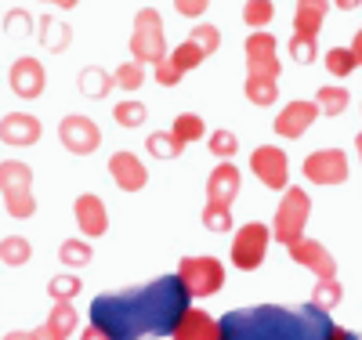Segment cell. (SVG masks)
<instances>
[{
  "instance_id": "4fadbf2b",
  "label": "cell",
  "mask_w": 362,
  "mask_h": 340,
  "mask_svg": "<svg viewBox=\"0 0 362 340\" xmlns=\"http://www.w3.org/2000/svg\"><path fill=\"white\" fill-rule=\"evenodd\" d=\"M73 218H76L83 239H102V235L109 232V210H105L102 196H95V192L76 196V203H73Z\"/></svg>"
},
{
  "instance_id": "ab89813d",
  "label": "cell",
  "mask_w": 362,
  "mask_h": 340,
  "mask_svg": "<svg viewBox=\"0 0 362 340\" xmlns=\"http://www.w3.org/2000/svg\"><path fill=\"white\" fill-rule=\"evenodd\" d=\"M290 54L293 61H300V66H312V61L319 58V37H290Z\"/></svg>"
},
{
  "instance_id": "f1b7e54d",
  "label": "cell",
  "mask_w": 362,
  "mask_h": 340,
  "mask_svg": "<svg viewBox=\"0 0 362 340\" xmlns=\"http://www.w3.org/2000/svg\"><path fill=\"white\" fill-rule=\"evenodd\" d=\"M170 134L181 141V145H189V141H199L206 134V123L196 116V112H177L174 123H170Z\"/></svg>"
},
{
  "instance_id": "ee69618b",
  "label": "cell",
  "mask_w": 362,
  "mask_h": 340,
  "mask_svg": "<svg viewBox=\"0 0 362 340\" xmlns=\"http://www.w3.org/2000/svg\"><path fill=\"white\" fill-rule=\"evenodd\" d=\"M206 8H210V0H174V11L185 18H203Z\"/></svg>"
},
{
  "instance_id": "d4e9b609",
  "label": "cell",
  "mask_w": 362,
  "mask_h": 340,
  "mask_svg": "<svg viewBox=\"0 0 362 340\" xmlns=\"http://www.w3.org/2000/svg\"><path fill=\"white\" fill-rule=\"evenodd\" d=\"M29 257H33V242L25 235H4L0 239V264L22 268V264H29Z\"/></svg>"
},
{
  "instance_id": "9a60e30c",
  "label": "cell",
  "mask_w": 362,
  "mask_h": 340,
  "mask_svg": "<svg viewBox=\"0 0 362 340\" xmlns=\"http://www.w3.org/2000/svg\"><path fill=\"white\" fill-rule=\"evenodd\" d=\"M109 174H112L119 192H141L145 184H148L145 163L134 156V152H127V148H119V152H112V156H109Z\"/></svg>"
},
{
  "instance_id": "7bdbcfd3",
  "label": "cell",
  "mask_w": 362,
  "mask_h": 340,
  "mask_svg": "<svg viewBox=\"0 0 362 340\" xmlns=\"http://www.w3.org/2000/svg\"><path fill=\"white\" fill-rule=\"evenodd\" d=\"M153 76H156V83L174 87V83H181V76H185V73H181L170 58H163V61H156V66H153Z\"/></svg>"
},
{
  "instance_id": "f35d334b",
  "label": "cell",
  "mask_w": 362,
  "mask_h": 340,
  "mask_svg": "<svg viewBox=\"0 0 362 340\" xmlns=\"http://www.w3.org/2000/svg\"><path fill=\"white\" fill-rule=\"evenodd\" d=\"M4 210L11 213L15 221H25L37 213V196L33 192H15V196H4Z\"/></svg>"
},
{
  "instance_id": "74e56055",
  "label": "cell",
  "mask_w": 362,
  "mask_h": 340,
  "mask_svg": "<svg viewBox=\"0 0 362 340\" xmlns=\"http://www.w3.org/2000/svg\"><path fill=\"white\" fill-rule=\"evenodd\" d=\"M145 116H148V109L141 102H119V105H112V119L119 123V127H141Z\"/></svg>"
},
{
  "instance_id": "ac0fdd59",
  "label": "cell",
  "mask_w": 362,
  "mask_h": 340,
  "mask_svg": "<svg viewBox=\"0 0 362 340\" xmlns=\"http://www.w3.org/2000/svg\"><path fill=\"white\" fill-rule=\"evenodd\" d=\"M76 326H80V315H76L73 300H54L47 322L37 326V340H69L76 333Z\"/></svg>"
},
{
  "instance_id": "1f68e13d",
  "label": "cell",
  "mask_w": 362,
  "mask_h": 340,
  "mask_svg": "<svg viewBox=\"0 0 362 340\" xmlns=\"http://www.w3.org/2000/svg\"><path fill=\"white\" fill-rule=\"evenodd\" d=\"M112 83L119 87V90H138L141 83H145V66L141 61H119L116 66V73H112Z\"/></svg>"
},
{
  "instance_id": "7402d4cb",
  "label": "cell",
  "mask_w": 362,
  "mask_h": 340,
  "mask_svg": "<svg viewBox=\"0 0 362 340\" xmlns=\"http://www.w3.org/2000/svg\"><path fill=\"white\" fill-rule=\"evenodd\" d=\"M37 40H40L44 51H66L69 40H73V29L62 25L54 15H44V18L37 22Z\"/></svg>"
},
{
  "instance_id": "484cf974",
  "label": "cell",
  "mask_w": 362,
  "mask_h": 340,
  "mask_svg": "<svg viewBox=\"0 0 362 340\" xmlns=\"http://www.w3.org/2000/svg\"><path fill=\"white\" fill-rule=\"evenodd\" d=\"M243 95H247L250 105L268 109V105H276V102H279V83H276V80H261V76H247Z\"/></svg>"
},
{
  "instance_id": "4dcf8cb0",
  "label": "cell",
  "mask_w": 362,
  "mask_h": 340,
  "mask_svg": "<svg viewBox=\"0 0 362 340\" xmlns=\"http://www.w3.org/2000/svg\"><path fill=\"white\" fill-rule=\"evenodd\" d=\"M167 58L174 61V66H177L181 73H192V69H199L203 61H206V54H203V51H199L192 40H181V44H177V47H174Z\"/></svg>"
},
{
  "instance_id": "4316f807",
  "label": "cell",
  "mask_w": 362,
  "mask_h": 340,
  "mask_svg": "<svg viewBox=\"0 0 362 340\" xmlns=\"http://www.w3.org/2000/svg\"><path fill=\"white\" fill-rule=\"evenodd\" d=\"M344 300V286L337 283V279H319L315 283V290H312V297H308V304L315 307V312H334V307Z\"/></svg>"
},
{
  "instance_id": "52a82bcc",
  "label": "cell",
  "mask_w": 362,
  "mask_h": 340,
  "mask_svg": "<svg viewBox=\"0 0 362 340\" xmlns=\"http://www.w3.org/2000/svg\"><path fill=\"white\" fill-rule=\"evenodd\" d=\"M268 239H272L268 225H261V221L243 225L235 232V239H232V264L239 271H257L264 254H268Z\"/></svg>"
},
{
  "instance_id": "ba28073f",
  "label": "cell",
  "mask_w": 362,
  "mask_h": 340,
  "mask_svg": "<svg viewBox=\"0 0 362 340\" xmlns=\"http://www.w3.org/2000/svg\"><path fill=\"white\" fill-rule=\"evenodd\" d=\"M250 170L254 177L272 192H286L290 189V160L279 145H261L250 152Z\"/></svg>"
},
{
  "instance_id": "816d5d0a",
  "label": "cell",
  "mask_w": 362,
  "mask_h": 340,
  "mask_svg": "<svg viewBox=\"0 0 362 340\" xmlns=\"http://www.w3.org/2000/svg\"><path fill=\"white\" fill-rule=\"evenodd\" d=\"M355 148H358V160H362V131L355 134Z\"/></svg>"
},
{
  "instance_id": "7dc6e473",
  "label": "cell",
  "mask_w": 362,
  "mask_h": 340,
  "mask_svg": "<svg viewBox=\"0 0 362 340\" xmlns=\"http://www.w3.org/2000/svg\"><path fill=\"white\" fill-rule=\"evenodd\" d=\"M334 8H341V11H355V8H362V0H329Z\"/></svg>"
},
{
  "instance_id": "d590c367",
  "label": "cell",
  "mask_w": 362,
  "mask_h": 340,
  "mask_svg": "<svg viewBox=\"0 0 362 340\" xmlns=\"http://www.w3.org/2000/svg\"><path fill=\"white\" fill-rule=\"evenodd\" d=\"M206 148H210V156H218L221 163L225 160H232L235 152H239V138L232 134V131H210V141H206Z\"/></svg>"
},
{
  "instance_id": "836d02e7",
  "label": "cell",
  "mask_w": 362,
  "mask_h": 340,
  "mask_svg": "<svg viewBox=\"0 0 362 340\" xmlns=\"http://www.w3.org/2000/svg\"><path fill=\"white\" fill-rule=\"evenodd\" d=\"M199 221L206 232H228L232 228V206H221V203H206Z\"/></svg>"
},
{
  "instance_id": "60d3db41",
  "label": "cell",
  "mask_w": 362,
  "mask_h": 340,
  "mask_svg": "<svg viewBox=\"0 0 362 340\" xmlns=\"http://www.w3.org/2000/svg\"><path fill=\"white\" fill-rule=\"evenodd\" d=\"M326 69L334 73L337 80H344L348 73H355V58H351V51H348V47H329V51H326Z\"/></svg>"
},
{
  "instance_id": "f6af8a7d",
  "label": "cell",
  "mask_w": 362,
  "mask_h": 340,
  "mask_svg": "<svg viewBox=\"0 0 362 340\" xmlns=\"http://www.w3.org/2000/svg\"><path fill=\"white\" fill-rule=\"evenodd\" d=\"M0 340H37V329H11V333H4Z\"/></svg>"
},
{
  "instance_id": "7c38bea8",
  "label": "cell",
  "mask_w": 362,
  "mask_h": 340,
  "mask_svg": "<svg viewBox=\"0 0 362 340\" xmlns=\"http://www.w3.org/2000/svg\"><path fill=\"white\" fill-rule=\"evenodd\" d=\"M290 250V261L315 271V279H337V257L326 250V246L319 239H297L293 246H286Z\"/></svg>"
},
{
  "instance_id": "8d00e7d4",
  "label": "cell",
  "mask_w": 362,
  "mask_h": 340,
  "mask_svg": "<svg viewBox=\"0 0 362 340\" xmlns=\"http://www.w3.org/2000/svg\"><path fill=\"white\" fill-rule=\"evenodd\" d=\"M33 25H37V22L29 18V11H25V8H11V11L4 15V29H8V37H15V40L33 37V33H37Z\"/></svg>"
},
{
  "instance_id": "83f0119b",
  "label": "cell",
  "mask_w": 362,
  "mask_h": 340,
  "mask_svg": "<svg viewBox=\"0 0 362 340\" xmlns=\"http://www.w3.org/2000/svg\"><path fill=\"white\" fill-rule=\"evenodd\" d=\"M145 148H148V156H153V160H177L181 152H185V145H181L170 131H153L145 138Z\"/></svg>"
},
{
  "instance_id": "5b68a950",
  "label": "cell",
  "mask_w": 362,
  "mask_h": 340,
  "mask_svg": "<svg viewBox=\"0 0 362 340\" xmlns=\"http://www.w3.org/2000/svg\"><path fill=\"white\" fill-rule=\"evenodd\" d=\"M174 275L189 290V297H214L225 286V264L218 257H181Z\"/></svg>"
},
{
  "instance_id": "f546056e",
  "label": "cell",
  "mask_w": 362,
  "mask_h": 340,
  "mask_svg": "<svg viewBox=\"0 0 362 340\" xmlns=\"http://www.w3.org/2000/svg\"><path fill=\"white\" fill-rule=\"evenodd\" d=\"M90 257H95V250H90L87 239H66L62 246H58V261H62L66 268H87Z\"/></svg>"
},
{
  "instance_id": "8992f818",
  "label": "cell",
  "mask_w": 362,
  "mask_h": 340,
  "mask_svg": "<svg viewBox=\"0 0 362 340\" xmlns=\"http://www.w3.org/2000/svg\"><path fill=\"white\" fill-rule=\"evenodd\" d=\"M247 51V76H261V80H279L283 61H279V40L268 29H254L243 44Z\"/></svg>"
},
{
  "instance_id": "603a6c76",
  "label": "cell",
  "mask_w": 362,
  "mask_h": 340,
  "mask_svg": "<svg viewBox=\"0 0 362 340\" xmlns=\"http://www.w3.org/2000/svg\"><path fill=\"white\" fill-rule=\"evenodd\" d=\"M112 73H105L102 66H83L80 69V95L83 98H109V90H112Z\"/></svg>"
},
{
  "instance_id": "cb8c5ba5",
  "label": "cell",
  "mask_w": 362,
  "mask_h": 340,
  "mask_svg": "<svg viewBox=\"0 0 362 340\" xmlns=\"http://www.w3.org/2000/svg\"><path fill=\"white\" fill-rule=\"evenodd\" d=\"M312 102L319 105V116H341V112L348 109L351 95H348L344 87H337V83H322V87L315 90Z\"/></svg>"
},
{
  "instance_id": "bcb514c9",
  "label": "cell",
  "mask_w": 362,
  "mask_h": 340,
  "mask_svg": "<svg viewBox=\"0 0 362 340\" xmlns=\"http://www.w3.org/2000/svg\"><path fill=\"white\" fill-rule=\"evenodd\" d=\"M348 51H351V58H355V69H358V66H362V29L355 33V40H351V47H348Z\"/></svg>"
},
{
  "instance_id": "c3c4849f",
  "label": "cell",
  "mask_w": 362,
  "mask_h": 340,
  "mask_svg": "<svg viewBox=\"0 0 362 340\" xmlns=\"http://www.w3.org/2000/svg\"><path fill=\"white\" fill-rule=\"evenodd\" d=\"M80 340H105V333H98L95 326H87V329L80 333Z\"/></svg>"
},
{
  "instance_id": "681fc988",
  "label": "cell",
  "mask_w": 362,
  "mask_h": 340,
  "mask_svg": "<svg viewBox=\"0 0 362 340\" xmlns=\"http://www.w3.org/2000/svg\"><path fill=\"white\" fill-rule=\"evenodd\" d=\"M334 340H358V336H355L351 329H341V326H337V329H334Z\"/></svg>"
},
{
  "instance_id": "6da1fadb",
  "label": "cell",
  "mask_w": 362,
  "mask_h": 340,
  "mask_svg": "<svg viewBox=\"0 0 362 340\" xmlns=\"http://www.w3.org/2000/svg\"><path fill=\"white\" fill-rule=\"evenodd\" d=\"M189 290L177 275H160L153 283L131 290L98 293L90 300V326L105 333V340H141V336H170L181 315L189 312Z\"/></svg>"
},
{
  "instance_id": "e0dca14e",
  "label": "cell",
  "mask_w": 362,
  "mask_h": 340,
  "mask_svg": "<svg viewBox=\"0 0 362 340\" xmlns=\"http://www.w3.org/2000/svg\"><path fill=\"white\" fill-rule=\"evenodd\" d=\"M239 189H243V174L239 167H232L228 160L218 163L206 177V203H221V206H232V199H239Z\"/></svg>"
},
{
  "instance_id": "7a4b0ae2",
  "label": "cell",
  "mask_w": 362,
  "mask_h": 340,
  "mask_svg": "<svg viewBox=\"0 0 362 340\" xmlns=\"http://www.w3.org/2000/svg\"><path fill=\"white\" fill-rule=\"evenodd\" d=\"M221 340H334V322L312 304L283 307V304H254L235 307L221 319Z\"/></svg>"
},
{
  "instance_id": "2e32d148",
  "label": "cell",
  "mask_w": 362,
  "mask_h": 340,
  "mask_svg": "<svg viewBox=\"0 0 362 340\" xmlns=\"http://www.w3.org/2000/svg\"><path fill=\"white\" fill-rule=\"evenodd\" d=\"M44 138V127L37 116L29 112H8L4 119H0V141L4 145H15V148H29L37 145Z\"/></svg>"
},
{
  "instance_id": "5bb4252c",
  "label": "cell",
  "mask_w": 362,
  "mask_h": 340,
  "mask_svg": "<svg viewBox=\"0 0 362 340\" xmlns=\"http://www.w3.org/2000/svg\"><path fill=\"white\" fill-rule=\"evenodd\" d=\"M315 119H319V105L297 98V102H286L283 112H276V123H272V127H276L279 138H290V141H293V138L305 134Z\"/></svg>"
},
{
  "instance_id": "277c9868",
  "label": "cell",
  "mask_w": 362,
  "mask_h": 340,
  "mask_svg": "<svg viewBox=\"0 0 362 340\" xmlns=\"http://www.w3.org/2000/svg\"><path fill=\"white\" fill-rule=\"evenodd\" d=\"M131 54L141 66H156L167 58V37H163V18L156 8H141L134 15V29H131Z\"/></svg>"
},
{
  "instance_id": "3957f363",
  "label": "cell",
  "mask_w": 362,
  "mask_h": 340,
  "mask_svg": "<svg viewBox=\"0 0 362 340\" xmlns=\"http://www.w3.org/2000/svg\"><path fill=\"white\" fill-rule=\"evenodd\" d=\"M308 218H312V196L305 189H290L283 192L279 206H276V221H272V239L283 242V246H293L297 239H305V228H308Z\"/></svg>"
},
{
  "instance_id": "8fae6325",
  "label": "cell",
  "mask_w": 362,
  "mask_h": 340,
  "mask_svg": "<svg viewBox=\"0 0 362 340\" xmlns=\"http://www.w3.org/2000/svg\"><path fill=\"white\" fill-rule=\"evenodd\" d=\"M8 83H11V90L22 98V102H33V98H40L44 95V87H47V73H44V66L33 58V54H22V58H15L11 61V73H8Z\"/></svg>"
},
{
  "instance_id": "d6a6232c",
  "label": "cell",
  "mask_w": 362,
  "mask_h": 340,
  "mask_svg": "<svg viewBox=\"0 0 362 340\" xmlns=\"http://www.w3.org/2000/svg\"><path fill=\"white\" fill-rule=\"evenodd\" d=\"M189 40L210 58V54H218V47H221V29H218V25H210V22H199V25H192Z\"/></svg>"
},
{
  "instance_id": "f907efd6",
  "label": "cell",
  "mask_w": 362,
  "mask_h": 340,
  "mask_svg": "<svg viewBox=\"0 0 362 340\" xmlns=\"http://www.w3.org/2000/svg\"><path fill=\"white\" fill-rule=\"evenodd\" d=\"M47 4H58V8H66V11H69V8L80 4V0H47Z\"/></svg>"
},
{
  "instance_id": "ffe728a7",
  "label": "cell",
  "mask_w": 362,
  "mask_h": 340,
  "mask_svg": "<svg viewBox=\"0 0 362 340\" xmlns=\"http://www.w3.org/2000/svg\"><path fill=\"white\" fill-rule=\"evenodd\" d=\"M329 0H297V11H293V33L297 37H319V29L329 15Z\"/></svg>"
},
{
  "instance_id": "e575fe53",
  "label": "cell",
  "mask_w": 362,
  "mask_h": 340,
  "mask_svg": "<svg viewBox=\"0 0 362 340\" xmlns=\"http://www.w3.org/2000/svg\"><path fill=\"white\" fill-rule=\"evenodd\" d=\"M272 18H276V4H272V0H247L243 4V22L247 25L264 29V25H272Z\"/></svg>"
},
{
  "instance_id": "44dd1931",
  "label": "cell",
  "mask_w": 362,
  "mask_h": 340,
  "mask_svg": "<svg viewBox=\"0 0 362 340\" xmlns=\"http://www.w3.org/2000/svg\"><path fill=\"white\" fill-rule=\"evenodd\" d=\"M0 192L15 196V192H33V167L22 160H4L0 163Z\"/></svg>"
},
{
  "instance_id": "b9f144b4",
  "label": "cell",
  "mask_w": 362,
  "mask_h": 340,
  "mask_svg": "<svg viewBox=\"0 0 362 340\" xmlns=\"http://www.w3.org/2000/svg\"><path fill=\"white\" fill-rule=\"evenodd\" d=\"M47 293H51V300H73L80 293V279L76 275H54L47 283Z\"/></svg>"
},
{
  "instance_id": "9c48e42d",
  "label": "cell",
  "mask_w": 362,
  "mask_h": 340,
  "mask_svg": "<svg viewBox=\"0 0 362 340\" xmlns=\"http://www.w3.org/2000/svg\"><path fill=\"white\" fill-rule=\"evenodd\" d=\"M58 141H62V148L73 152V156H90V152H98V145H102V127L90 116L73 112L58 123Z\"/></svg>"
},
{
  "instance_id": "d6986e66",
  "label": "cell",
  "mask_w": 362,
  "mask_h": 340,
  "mask_svg": "<svg viewBox=\"0 0 362 340\" xmlns=\"http://www.w3.org/2000/svg\"><path fill=\"white\" fill-rule=\"evenodd\" d=\"M170 336L174 340H221V322L210 319L206 312H199V307H189Z\"/></svg>"
},
{
  "instance_id": "30bf717a",
  "label": "cell",
  "mask_w": 362,
  "mask_h": 340,
  "mask_svg": "<svg viewBox=\"0 0 362 340\" xmlns=\"http://www.w3.org/2000/svg\"><path fill=\"white\" fill-rule=\"evenodd\" d=\"M312 184H344L351 167H348V152L344 148H315L312 156L300 167Z\"/></svg>"
}]
</instances>
